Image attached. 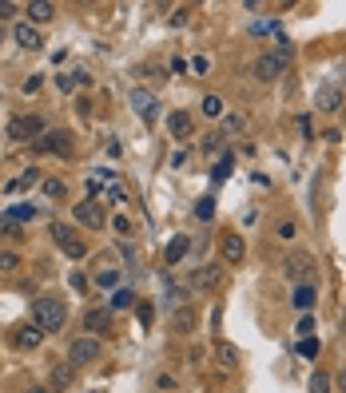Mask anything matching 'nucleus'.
Returning a JSON list of instances; mask_svg holds the SVG:
<instances>
[{
    "label": "nucleus",
    "instance_id": "nucleus-1",
    "mask_svg": "<svg viewBox=\"0 0 346 393\" xmlns=\"http://www.w3.org/2000/svg\"><path fill=\"white\" fill-rule=\"evenodd\" d=\"M32 322L44 334H56V330H64V322H68V306H64L60 298H36L32 302Z\"/></svg>",
    "mask_w": 346,
    "mask_h": 393
},
{
    "label": "nucleus",
    "instance_id": "nucleus-2",
    "mask_svg": "<svg viewBox=\"0 0 346 393\" xmlns=\"http://www.w3.org/2000/svg\"><path fill=\"white\" fill-rule=\"evenodd\" d=\"M315 270H318V267H315V258H311L307 251H291V254H286V262H283L286 282H295V286H307Z\"/></svg>",
    "mask_w": 346,
    "mask_h": 393
},
{
    "label": "nucleus",
    "instance_id": "nucleus-3",
    "mask_svg": "<svg viewBox=\"0 0 346 393\" xmlns=\"http://www.w3.org/2000/svg\"><path fill=\"white\" fill-rule=\"evenodd\" d=\"M44 135V124H40V115H20L8 124V140L12 143H36Z\"/></svg>",
    "mask_w": 346,
    "mask_h": 393
},
{
    "label": "nucleus",
    "instance_id": "nucleus-4",
    "mask_svg": "<svg viewBox=\"0 0 346 393\" xmlns=\"http://www.w3.org/2000/svg\"><path fill=\"white\" fill-rule=\"evenodd\" d=\"M52 238H56V247H60L68 258H84V254H88L84 238H80L72 227H64V222H52Z\"/></svg>",
    "mask_w": 346,
    "mask_h": 393
},
{
    "label": "nucleus",
    "instance_id": "nucleus-5",
    "mask_svg": "<svg viewBox=\"0 0 346 393\" xmlns=\"http://www.w3.org/2000/svg\"><path fill=\"white\" fill-rule=\"evenodd\" d=\"M32 147H36V151H52V155H72V131H44V135H40V140L32 143Z\"/></svg>",
    "mask_w": 346,
    "mask_h": 393
},
{
    "label": "nucleus",
    "instance_id": "nucleus-6",
    "mask_svg": "<svg viewBox=\"0 0 346 393\" xmlns=\"http://www.w3.org/2000/svg\"><path fill=\"white\" fill-rule=\"evenodd\" d=\"M100 358V342L95 338H76L68 346V365H92Z\"/></svg>",
    "mask_w": 346,
    "mask_h": 393
},
{
    "label": "nucleus",
    "instance_id": "nucleus-7",
    "mask_svg": "<svg viewBox=\"0 0 346 393\" xmlns=\"http://www.w3.org/2000/svg\"><path fill=\"white\" fill-rule=\"evenodd\" d=\"M219 254H223V262H231V267H239V262L247 258V242H243V235H235V231H227V235L219 238Z\"/></svg>",
    "mask_w": 346,
    "mask_h": 393
},
{
    "label": "nucleus",
    "instance_id": "nucleus-8",
    "mask_svg": "<svg viewBox=\"0 0 346 393\" xmlns=\"http://www.w3.org/2000/svg\"><path fill=\"white\" fill-rule=\"evenodd\" d=\"M315 108L322 115H334V111H343V88L338 84H322L315 92Z\"/></svg>",
    "mask_w": 346,
    "mask_h": 393
},
{
    "label": "nucleus",
    "instance_id": "nucleus-9",
    "mask_svg": "<svg viewBox=\"0 0 346 393\" xmlns=\"http://www.w3.org/2000/svg\"><path fill=\"white\" fill-rule=\"evenodd\" d=\"M127 104L136 108V115H140V119H156V115H159V99L147 92V88H136V92L127 95Z\"/></svg>",
    "mask_w": 346,
    "mask_h": 393
},
{
    "label": "nucleus",
    "instance_id": "nucleus-10",
    "mask_svg": "<svg viewBox=\"0 0 346 393\" xmlns=\"http://www.w3.org/2000/svg\"><path fill=\"white\" fill-rule=\"evenodd\" d=\"M84 330H88V338L108 334L111 330V306H95V310H88V314H84Z\"/></svg>",
    "mask_w": 346,
    "mask_h": 393
},
{
    "label": "nucleus",
    "instance_id": "nucleus-11",
    "mask_svg": "<svg viewBox=\"0 0 346 393\" xmlns=\"http://www.w3.org/2000/svg\"><path fill=\"white\" fill-rule=\"evenodd\" d=\"M76 222L100 231V227H104V207H100V199H84V203H76Z\"/></svg>",
    "mask_w": 346,
    "mask_h": 393
},
{
    "label": "nucleus",
    "instance_id": "nucleus-12",
    "mask_svg": "<svg viewBox=\"0 0 346 393\" xmlns=\"http://www.w3.org/2000/svg\"><path fill=\"white\" fill-rule=\"evenodd\" d=\"M283 72H286V64H279L271 52H263V56L255 60V79H263V84H275Z\"/></svg>",
    "mask_w": 346,
    "mask_h": 393
},
{
    "label": "nucleus",
    "instance_id": "nucleus-13",
    "mask_svg": "<svg viewBox=\"0 0 346 393\" xmlns=\"http://www.w3.org/2000/svg\"><path fill=\"white\" fill-rule=\"evenodd\" d=\"M40 338H44V330H40L36 322H24V326H16L12 330V346L16 349H36L40 346Z\"/></svg>",
    "mask_w": 346,
    "mask_h": 393
},
{
    "label": "nucleus",
    "instance_id": "nucleus-14",
    "mask_svg": "<svg viewBox=\"0 0 346 393\" xmlns=\"http://www.w3.org/2000/svg\"><path fill=\"white\" fill-rule=\"evenodd\" d=\"M219 278H223V267H199L195 274H191V290H215L219 286Z\"/></svg>",
    "mask_w": 346,
    "mask_h": 393
},
{
    "label": "nucleus",
    "instance_id": "nucleus-15",
    "mask_svg": "<svg viewBox=\"0 0 346 393\" xmlns=\"http://www.w3.org/2000/svg\"><path fill=\"white\" fill-rule=\"evenodd\" d=\"M16 44L20 48H28V52H36V48H44V36H40V28H32L28 20H24V24H16Z\"/></svg>",
    "mask_w": 346,
    "mask_h": 393
},
{
    "label": "nucleus",
    "instance_id": "nucleus-16",
    "mask_svg": "<svg viewBox=\"0 0 346 393\" xmlns=\"http://www.w3.org/2000/svg\"><path fill=\"white\" fill-rule=\"evenodd\" d=\"M24 12H28V24H32V28H36V24H48V20L56 16V8H52L48 0H32V4H28V8H24Z\"/></svg>",
    "mask_w": 346,
    "mask_h": 393
},
{
    "label": "nucleus",
    "instance_id": "nucleus-17",
    "mask_svg": "<svg viewBox=\"0 0 346 393\" xmlns=\"http://www.w3.org/2000/svg\"><path fill=\"white\" fill-rule=\"evenodd\" d=\"M167 131H172L175 140H188L191 135V115L188 111H172V115H167Z\"/></svg>",
    "mask_w": 346,
    "mask_h": 393
},
{
    "label": "nucleus",
    "instance_id": "nucleus-18",
    "mask_svg": "<svg viewBox=\"0 0 346 393\" xmlns=\"http://www.w3.org/2000/svg\"><path fill=\"white\" fill-rule=\"evenodd\" d=\"M191 251V238L188 235H175L172 242H167V254H163V258H167V267H175V262H183V254Z\"/></svg>",
    "mask_w": 346,
    "mask_h": 393
},
{
    "label": "nucleus",
    "instance_id": "nucleus-19",
    "mask_svg": "<svg viewBox=\"0 0 346 393\" xmlns=\"http://www.w3.org/2000/svg\"><path fill=\"white\" fill-rule=\"evenodd\" d=\"M215 362H219L227 374H235V370H239V349L235 346H223V342H219V346H215Z\"/></svg>",
    "mask_w": 346,
    "mask_h": 393
},
{
    "label": "nucleus",
    "instance_id": "nucleus-20",
    "mask_svg": "<svg viewBox=\"0 0 346 393\" xmlns=\"http://www.w3.org/2000/svg\"><path fill=\"white\" fill-rule=\"evenodd\" d=\"M172 330H175V334H191V330H195V310H191V306L175 310V318H172Z\"/></svg>",
    "mask_w": 346,
    "mask_h": 393
},
{
    "label": "nucleus",
    "instance_id": "nucleus-21",
    "mask_svg": "<svg viewBox=\"0 0 346 393\" xmlns=\"http://www.w3.org/2000/svg\"><path fill=\"white\" fill-rule=\"evenodd\" d=\"M76 381V365H56L52 370V390H68Z\"/></svg>",
    "mask_w": 346,
    "mask_h": 393
},
{
    "label": "nucleus",
    "instance_id": "nucleus-22",
    "mask_svg": "<svg viewBox=\"0 0 346 393\" xmlns=\"http://www.w3.org/2000/svg\"><path fill=\"white\" fill-rule=\"evenodd\" d=\"M315 298H318L315 282H307V286H295V306H299V310H311V306H315Z\"/></svg>",
    "mask_w": 346,
    "mask_h": 393
},
{
    "label": "nucleus",
    "instance_id": "nucleus-23",
    "mask_svg": "<svg viewBox=\"0 0 346 393\" xmlns=\"http://www.w3.org/2000/svg\"><path fill=\"white\" fill-rule=\"evenodd\" d=\"M36 179H40V171H36V167H28V171H20V175H16V179H12V183H8L4 191H8V195H12V191H24V187H32Z\"/></svg>",
    "mask_w": 346,
    "mask_h": 393
},
{
    "label": "nucleus",
    "instance_id": "nucleus-24",
    "mask_svg": "<svg viewBox=\"0 0 346 393\" xmlns=\"http://www.w3.org/2000/svg\"><path fill=\"white\" fill-rule=\"evenodd\" d=\"M8 219L12 222H28V219H36V207L32 203H16V207H8Z\"/></svg>",
    "mask_w": 346,
    "mask_h": 393
},
{
    "label": "nucleus",
    "instance_id": "nucleus-25",
    "mask_svg": "<svg viewBox=\"0 0 346 393\" xmlns=\"http://www.w3.org/2000/svg\"><path fill=\"white\" fill-rule=\"evenodd\" d=\"M127 306H136V294L131 290H116L111 294V310H127Z\"/></svg>",
    "mask_w": 346,
    "mask_h": 393
},
{
    "label": "nucleus",
    "instance_id": "nucleus-26",
    "mask_svg": "<svg viewBox=\"0 0 346 393\" xmlns=\"http://www.w3.org/2000/svg\"><path fill=\"white\" fill-rule=\"evenodd\" d=\"M203 115H211V119H219L223 115V99L219 95H203Z\"/></svg>",
    "mask_w": 346,
    "mask_h": 393
},
{
    "label": "nucleus",
    "instance_id": "nucleus-27",
    "mask_svg": "<svg viewBox=\"0 0 346 393\" xmlns=\"http://www.w3.org/2000/svg\"><path fill=\"white\" fill-rule=\"evenodd\" d=\"M195 215H199V219H211V215H215V199H211V195H203V199H199V203H195Z\"/></svg>",
    "mask_w": 346,
    "mask_h": 393
},
{
    "label": "nucleus",
    "instance_id": "nucleus-28",
    "mask_svg": "<svg viewBox=\"0 0 346 393\" xmlns=\"http://www.w3.org/2000/svg\"><path fill=\"white\" fill-rule=\"evenodd\" d=\"M295 235H299V227H295V222H291V219H283V222H279V227H275V238H283V242H291V238H295Z\"/></svg>",
    "mask_w": 346,
    "mask_h": 393
},
{
    "label": "nucleus",
    "instance_id": "nucleus-29",
    "mask_svg": "<svg viewBox=\"0 0 346 393\" xmlns=\"http://www.w3.org/2000/svg\"><path fill=\"white\" fill-rule=\"evenodd\" d=\"M44 195L48 199H60L64 195V179H44Z\"/></svg>",
    "mask_w": 346,
    "mask_h": 393
},
{
    "label": "nucleus",
    "instance_id": "nucleus-30",
    "mask_svg": "<svg viewBox=\"0 0 346 393\" xmlns=\"http://www.w3.org/2000/svg\"><path fill=\"white\" fill-rule=\"evenodd\" d=\"M311 393H331V378H327V374H315V378H311Z\"/></svg>",
    "mask_w": 346,
    "mask_h": 393
},
{
    "label": "nucleus",
    "instance_id": "nucleus-31",
    "mask_svg": "<svg viewBox=\"0 0 346 393\" xmlns=\"http://www.w3.org/2000/svg\"><path fill=\"white\" fill-rule=\"evenodd\" d=\"M318 349H322V346H318L315 338H302V346H299V354H302V358H318Z\"/></svg>",
    "mask_w": 346,
    "mask_h": 393
},
{
    "label": "nucleus",
    "instance_id": "nucleus-32",
    "mask_svg": "<svg viewBox=\"0 0 346 393\" xmlns=\"http://www.w3.org/2000/svg\"><path fill=\"white\" fill-rule=\"evenodd\" d=\"M227 175H231V159H223V163H215V171H211V179H215V183H223Z\"/></svg>",
    "mask_w": 346,
    "mask_h": 393
},
{
    "label": "nucleus",
    "instance_id": "nucleus-33",
    "mask_svg": "<svg viewBox=\"0 0 346 393\" xmlns=\"http://www.w3.org/2000/svg\"><path fill=\"white\" fill-rule=\"evenodd\" d=\"M56 88H60L64 95H72V92L80 88V84H76V76H60V79H56Z\"/></svg>",
    "mask_w": 346,
    "mask_h": 393
},
{
    "label": "nucleus",
    "instance_id": "nucleus-34",
    "mask_svg": "<svg viewBox=\"0 0 346 393\" xmlns=\"http://www.w3.org/2000/svg\"><path fill=\"white\" fill-rule=\"evenodd\" d=\"M0 235H20V222H12V219H8V215H4V219H0Z\"/></svg>",
    "mask_w": 346,
    "mask_h": 393
},
{
    "label": "nucleus",
    "instance_id": "nucleus-35",
    "mask_svg": "<svg viewBox=\"0 0 346 393\" xmlns=\"http://www.w3.org/2000/svg\"><path fill=\"white\" fill-rule=\"evenodd\" d=\"M16 267H20V258H16L12 251H4V254H0V270H16Z\"/></svg>",
    "mask_w": 346,
    "mask_h": 393
},
{
    "label": "nucleus",
    "instance_id": "nucleus-36",
    "mask_svg": "<svg viewBox=\"0 0 346 393\" xmlns=\"http://www.w3.org/2000/svg\"><path fill=\"white\" fill-rule=\"evenodd\" d=\"M40 79H44V76H28V79H24V95H36V92H40Z\"/></svg>",
    "mask_w": 346,
    "mask_h": 393
},
{
    "label": "nucleus",
    "instance_id": "nucleus-37",
    "mask_svg": "<svg viewBox=\"0 0 346 393\" xmlns=\"http://www.w3.org/2000/svg\"><path fill=\"white\" fill-rule=\"evenodd\" d=\"M299 334H302V338H311V334H315V318H307V314H302V322H299Z\"/></svg>",
    "mask_w": 346,
    "mask_h": 393
},
{
    "label": "nucleus",
    "instance_id": "nucleus-38",
    "mask_svg": "<svg viewBox=\"0 0 346 393\" xmlns=\"http://www.w3.org/2000/svg\"><path fill=\"white\" fill-rule=\"evenodd\" d=\"M188 16H191V12H188V8H179V12H175V16H172V24H175V28H183V24H188Z\"/></svg>",
    "mask_w": 346,
    "mask_h": 393
},
{
    "label": "nucleus",
    "instance_id": "nucleus-39",
    "mask_svg": "<svg viewBox=\"0 0 346 393\" xmlns=\"http://www.w3.org/2000/svg\"><path fill=\"white\" fill-rule=\"evenodd\" d=\"M140 326H152V306H147V302L140 306Z\"/></svg>",
    "mask_w": 346,
    "mask_h": 393
},
{
    "label": "nucleus",
    "instance_id": "nucleus-40",
    "mask_svg": "<svg viewBox=\"0 0 346 393\" xmlns=\"http://www.w3.org/2000/svg\"><path fill=\"white\" fill-rule=\"evenodd\" d=\"M12 12H16L12 0H0V20H4V16H12Z\"/></svg>",
    "mask_w": 346,
    "mask_h": 393
},
{
    "label": "nucleus",
    "instance_id": "nucleus-41",
    "mask_svg": "<svg viewBox=\"0 0 346 393\" xmlns=\"http://www.w3.org/2000/svg\"><path fill=\"white\" fill-rule=\"evenodd\" d=\"M116 231H120V235H127V231H131V222H127V215H120V219H116Z\"/></svg>",
    "mask_w": 346,
    "mask_h": 393
},
{
    "label": "nucleus",
    "instance_id": "nucleus-42",
    "mask_svg": "<svg viewBox=\"0 0 346 393\" xmlns=\"http://www.w3.org/2000/svg\"><path fill=\"white\" fill-rule=\"evenodd\" d=\"M72 290H88V278H84V274H72Z\"/></svg>",
    "mask_w": 346,
    "mask_h": 393
},
{
    "label": "nucleus",
    "instance_id": "nucleus-43",
    "mask_svg": "<svg viewBox=\"0 0 346 393\" xmlns=\"http://www.w3.org/2000/svg\"><path fill=\"white\" fill-rule=\"evenodd\" d=\"M100 286H116V270H104V274H100Z\"/></svg>",
    "mask_w": 346,
    "mask_h": 393
},
{
    "label": "nucleus",
    "instance_id": "nucleus-44",
    "mask_svg": "<svg viewBox=\"0 0 346 393\" xmlns=\"http://www.w3.org/2000/svg\"><path fill=\"white\" fill-rule=\"evenodd\" d=\"M24 393H52V390H44V385H28Z\"/></svg>",
    "mask_w": 346,
    "mask_h": 393
},
{
    "label": "nucleus",
    "instance_id": "nucleus-45",
    "mask_svg": "<svg viewBox=\"0 0 346 393\" xmlns=\"http://www.w3.org/2000/svg\"><path fill=\"white\" fill-rule=\"evenodd\" d=\"M338 385H343V390H346V370H343V374H338Z\"/></svg>",
    "mask_w": 346,
    "mask_h": 393
},
{
    "label": "nucleus",
    "instance_id": "nucleus-46",
    "mask_svg": "<svg viewBox=\"0 0 346 393\" xmlns=\"http://www.w3.org/2000/svg\"><path fill=\"white\" fill-rule=\"evenodd\" d=\"M343 342H346V310H343Z\"/></svg>",
    "mask_w": 346,
    "mask_h": 393
}]
</instances>
